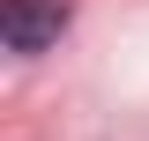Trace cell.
I'll return each mask as SVG.
<instances>
[{
	"instance_id": "obj_1",
	"label": "cell",
	"mask_w": 149,
	"mask_h": 141,
	"mask_svg": "<svg viewBox=\"0 0 149 141\" xmlns=\"http://www.w3.org/2000/svg\"><path fill=\"white\" fill-rule=\"evenodd\" d=\"M60 30H67V8H60V0H8V8H0V37H8V52H22V59L52 52Z\"/></svg>"
}]
</instances>
